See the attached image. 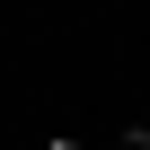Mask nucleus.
Masks as SVG:
<instances>
[{
  "label": "nucleus",
  "mask_w": 150,
  "mask_h": 150,
  "mask_svg": "<svg viewBox=\"0 0 150 150\" xmlns=\"http://www.w3.org/2000/svg\"><path fill=\"white\" fill-rule=\"evenodd\" d=\"M115 150H150V132H115Z\"/></svg>",
  "instance_id": "nucleus-1"
},
{
  "label": "nucleus",
  "mask_w": 150,
  "mask_h": 150,
  "mask_svg": "<svg viewBox=\"0 0 150 150\" xmlns=\"http://www.w3.org/2000/svg\"><path fill=\"white\" fill-rule=\"evenodd\" d=\"M44 150H80V141H44Z\"/></svg>",
  "instance_id": "nucleus-2"
}]
</instances>
